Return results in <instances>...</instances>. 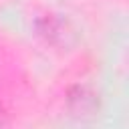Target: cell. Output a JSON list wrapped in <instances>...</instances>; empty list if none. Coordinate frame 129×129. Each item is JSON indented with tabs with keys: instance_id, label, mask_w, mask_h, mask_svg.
<instances>
[{
	"instance_id": "cell-3",
	"label": "cell",
	"mask_w": 129,
	"mask_h": 129,
	"mask_svg": "<svg viewBox=\"0 0 129 129\" xmlns=\"http://www.w3.org/2000/svg\"><path fill=\"white\" fill-rule=\"evenodd\" d=\"M2 115H4V107H2V103H0V119H2Z\"/></svg>"
},
{
	"instance_id": "cell-2",
	"label": "cell",
	"mask_w": 129,
	"mask_h": 129,
	"mask_svg": "<svg viewBox=\"0 0 129 129\" xmlns=\"http://www.w3.org/2000/svg\"><path fill=\"white\" fill-rule=\"evenodd\" d=\"M97 105H99V99H97L95 91L85 87V85H75L67 93V107L77 117H91V115H95Z\"/></svg>"
},
{
	"instance_id": "cell-1",
	"label": "cell",
	"mask_w": 129,
	"mask_h": 129,
	"mask_svg": "<svg viewBox=\"0 0 129 129\" xmlns=\"http://www.w3.org/2000/svg\"><path fill=\"white\" fill-rule=\"evenodd\" d=\"M34 28H36V34L42 36L52 46H69L75 38V32L69 26V22L54 14H44L40 18H36Z\"/></svg>"
}]
</instances>
